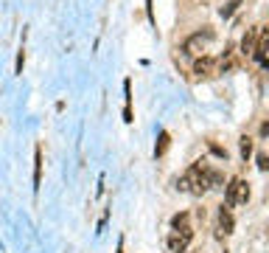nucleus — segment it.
<instances>
[{
  "instance_id": "nucleus-1",
  "label": "nucleus",
  "mask_w": 269,
  "mask_h": 253,
  "mask_svg": "<svg viewBox=\"0 0 269 253\" xmlns=\"http://www.w3.org/2000/svg\"><path fill=\"white\" fill-rule=\"evenodd\" d=\"M213 28H205V31H196V34H191L188 40L182 42V51L185 53H199V51H205V45L208 42H213Z\"/></svg>"
},
{
  "instance_id": "nucleus-2",
  "label": "nucleus",
  "mask_w": 269,
  "mask_h": 253,
  "mask_svg": "<svg viewBox=\"0 0 269 253\" xmlns=\"http://www.w3.org/2000/svg\"><path fill=\"white\" fill-rule=\"evenodd\" d=\"M191 239H194V231L191 228H179V231H174L169 237V250L171 253H185L191 245Z\"/></svg>"
},
{
  "instance_id": "nucleus-3",
  "label": "nucleus",
  "mask_w": 269,
  "mask_h": 253,
  "mask_svg": "<svg viewBox=\"0 0 269 253\" xmlns=\"http://www.w3.org/2000/svg\"><path fill=\"white\" fill-rule=\"evenodd\" d=\"M216 70H219V62L213 57H199L194 62V74L196 76H213Z\"/></svg>"
},
{
  "instance_id": "nucleus-4",
  "label": "nucleus",
  "mask_w": 269,
  "mask_h": 253,
  "mask_svg": "<svg viewBox=\"0 0 269 253\" xmlns=\"http://www.w3.org/2000/svg\"><path fill=\"white\" fill-rule=\"evenodd\" d=\"M219 228H222V233L227 237V233H233V228H236V220H233L230 214V206H219Z\"/></svg>"
},
{
  "instance_id": "nucleus-5",
  "label": "nucleus",
  "mask_w": 269,
  "mask_h": 253,
  "mask_svg": "<svg viewBox=\"0 0 269 253\" xmlns=\"http://www.w3.org/2000/svg\"><path fill=\"white\" fill-rule=\"evenodd\" d=\"M258 28H247V34H244L241 40V53L244 57H250V53H255V48H258Z\"/></svg>"
},
{
  "instance_id": "nucleus-6",
  "label": "nucleus",
  "mask_w": 269,
  "mask_h": 253,
  "mask_svg": "<svg viewBox=\"0 0 269 253\" xmlns=\"http://www.w3.org/2000/svg\"><path fill=\"white\" fill-rule=\"evenodd\" d=\"M238 189H241V180H238V177H233L230 183L224 186V200H227V206H236V203H238Z\"/></svg>"
},
{
  "instance_id": "nucleus-7",
  "label": "nucleus",
  "mask_w": 269,
  "mask_h": 253,
  "mask_svg": "<svg viewBox=\"0 0 269 253\" xmlns=\"http://www.w3.org/2000/svg\"><path fill=\"white\" fill-rule=\"evenodd\" d=\"M266 48H269V31H261L258 34V48H255V53H253L261 65H266Z\"/></svg>"
},
{
  "instance_id": "nucleus-8",
  "label": "nucleus",
  "mask_w": 269,
  "mask_h": 253,
  "mask_svg": "<svg viewBox=\"0 0 269 253\" xmlns=\"http://www.w3.org/2000/svg\"><path fill=\"white\" fill-rule=\"evenodd\" d=\"M39 183H43V149L37 147V152H34V189H39Z\"/></svg>"
},
{
  "instance_id": "nucleus-9",
  "label": "nucleus",
  "mask_w": 269,
  "mask_h": 253,
  "mask_svg": "<svg viewBox=\"0 0 269 253\" xmlns=\"http://www.w3.org/2000/svg\"><path fill=\"white\" fill-rule=\"evenodd\" d=\"M208 186H211V189H222V186H224V174L219 172V169L208 166Z\"/></svg>"
},
{
  "instance_id": "nucleus-10",
  "label": "nucleus",
  "mask_w": 269,
  "mask_h": 253,
  "mask_svg": "<svg viewBox=\"0 0 269 253\" xmlns=\"http://www.w3.org/2000/svg\"><path fill=\"white\" fill-rule=\"evenodd\" d=\"M171 228H174V231H179V228H191L188 225V214H185V211L182 214H174L171 216Z\"/></svg>"
},
{
  "instance_id": "nucleus-11",
  "label": "nucleus",
  "mask_w": 269,
  "mask_h": 253,
  "mask_svg": "<svg viewBox=\"0 0 269 253\" xmlns=\"http://www.w3.org/2000/svg\"><path fill=\"white\" fill-rule=\"evenodd\" d=\"M250 155H253V138L244 135V138H241V158L250 160Z\"/></svg>"
},
{
  "instance_id": "nucleus-12",
  "label": "nucleus",
  "mask_w": 269,
  "mask_h": 253,
  "mask_svg": "<svg viewBox=\"0 0 269 253\" xmlns=\"http://www.w3.org/2000/svg\"><path fill=\"white\" fill-rule=\"evenodd\" d=\"M165 149H169V132H160V143L154 147V155L160 158V155H163Z\"/></svg>"
},
{
  "instance_id": "nucleus-13",
  "label": "nucleus",
  "mask_w": 269,
  "mask_h": 253,
  "mask_svg": "<svg viewBox=\"0 0 269 253\" xmlns=\"http://www.w3.org/2000/svg\"><path fill=\"white\" fill-rule=\"evenodd\" d=\"M238 203H241V206L250 203V183H244V180H241V189H238Z\"/></svg>"
},
{
  "instance_id": "nucleus-14",
  "label": "nucleus",
  "mask_w": 269,
  "mask_h": 253,
  "mask_svg": "<svg viewBox=\"0 0 269 253\" xmlns=\"http://www.w3.org/2000/svg\"><path fill=\"white\" fill-rule=\"evenodd\" d=\"M255 164H258V169H261V172H269V155L258 152V155H255Z\"/></svg>"
},
{
  "instance_id": "nucleus-15",
  "label": "nucleus",
  "mask_w": 269,
  "mask_h": 253,
  "mask_svg": "<svg viewBox=\"0 0 269 253\" xmlns=\"http://www.w3.org/2000/svg\"><path fill=\"white\" fill-rule=\"evenodd\" d=\"M236 6H238V0H233V3H227L224 9H222V17H230L233 11H236Z\"/></svg>"
},
{
  "instance_id": "nucleus-16",
  "label": "nucleus",
  "mask_w": 269,
  "mask_h": 253,
  "mask_svg": "<svg viewBox=\"0 0 269 253\" xmlns=\"http://www.w3.org/2000/svg\"><path fill=\"white\" fill-rule=\"evenodd\" d=\"M23 62H26V53H23V48H20V53H17V74H23Z\"/></svg>"
}]
</instances>
